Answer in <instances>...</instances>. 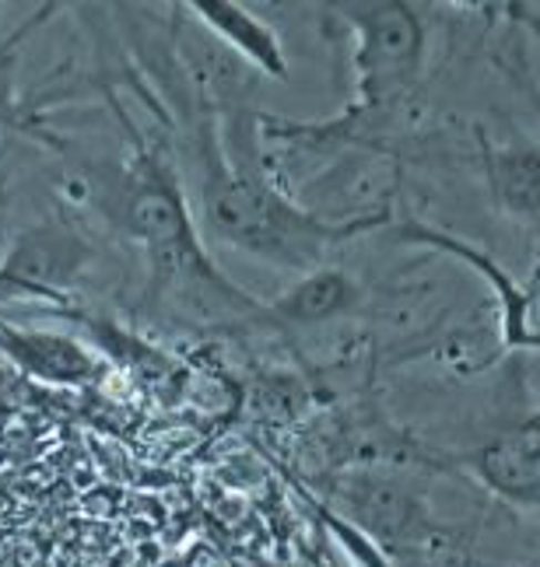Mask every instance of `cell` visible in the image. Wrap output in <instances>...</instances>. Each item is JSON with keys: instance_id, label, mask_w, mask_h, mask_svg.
Wrapping results in <instances>:
<instances>
[{"instance_id": "1", "label": "cell", "mask_w": 540, "mask_h": 567, "mask_svg": "<svg viewBox=\"0 0 540 567\" xmlns=\"http://www.w3.org/2000/svg\"><path fill=\"white\" fill-rule=\"evenodd\" d=\"M172 134L180 137L193 172H197L193 221L201 235L256 259V264L302 277L330 264V256L351 238L386 231V225L394 221V210L344 217V221L323 217L302 204L281 179L232 168L207 102Z\"/></svg>"}, {"instance_id": "2", "label": "cell", "mask_w": 540, "mask_h": 567, "mask_svg": "<svg viewBox=\"0 0 540 567\" xmlns=\"http://www.w3.org/2000/svg\"><path fill=\"white\" fill-rule=\"evenodd\" d=\"M327 515L358 533L390 567H439L463 554V533L431 508L418 470L365 466L309 480Z\"/></svg>"}, {"instance_id": "3", "label": "cell", "mask_w": 540, "mask_h": 567, "mask_svg": "<svg viewBox=\"0 0 540 567\" xmlns=\"http://www.w3.org/2000/svg\"><path fill=\"white\" fill-rule=\"evenodd\" d=\"M516 372L488 431L463 449H442L439 473L463 476L506 512L540 522V400L530 396L523 361Z\"/></svg>"}, {"instance_id": "4", "label": "cell", "mask_w": 540, "mask_h": 567, "mask_svg": "<svg viewBox=\"0 0 540 567\" xmlns=\"http://www.w3.org/2000/svg\"><path fill=\"white\" fill-rule=\"evenodd\" d=\"M386 235L397 246H418L436 256L457 259L460 267L481 277V284L495 298V330H499V351L491 354V364L506 358L540 354V249L533 259V270L520 280L516 274H509L499 256H491L488 249L473 246L470 238L428 221V217L415 210H394V221L386 225Z\"/></svg>"}, {"instance_id": "5", "label": "cell", "mask_w": 540, "mask_h": 567, "mask_svg": "<svg viewBox=\"0 0 540 567\" xmlns=\"http://www.w3.org/2000/svg\"><path fill=\"white\" fill-rule=\"evenodd\" d=\"M95 259V243L74 221L63 214L42 217L11 235L8 252L0 256V305L32 298L71 309V288Z\"/></svg>"}, {"instance_id": "6", "label": "cell", "mask_w": 540, "mask_h": 567, "mask_svg": "<svg viewBox=\"0 0 540 567\" xmlns=\"http://www.w3.org/2000/svg\"><path fill=\"white\" fill-rule=\"evenodd\" d=\"M470 165L491 210L527 231L540 249V141L527 130L495 137L485 123H470Z\"/></svg>"}, {"instance_id": "7", "label": "cell", "mask_w": 540, "mask_h": 567, "mask_svg": "<svg viewBox=\"0 0 540 567\" xmlns=\"http://www.w3.org/2000/svg\"><path fill=\"white\" fill-rule=\"evenodd\" d=\"M267 305V333L277 343H298L334 326L369 319L376 312V288H369L355 270L340 264H323L295 277L285 295Z\"/></svg>"}, {"instance_id": "8", "label": "cell", "mask_w": 540, "mask_h": 567, "mask_svg": "<svg viewBox=\"0 0 540 567\" xmlns=\"http://www.w3.org/2000/svg\"><path fill=\"white\" fill-rule=\"evenodd\" d=\"M183 8L211 39H218L232 56H240L253 74L288 81V53L271 21L243 4H232V0H193Z\"/></svg>"}, {"instance_id": "9", "label": "cell", "mask_w": 540, "mask_h": 567, "mask_svg": "<svg viewBox=\"0 0 540 567\" xmlns=\"http://www.w3.org/2000/svg\"><path fill=\"white\" fill-rule=\"evenodd\" d=\"M0 351H4L21 372L57 385H89L99 375V361L71 337L18 330L0 319Z\"/></svg>"}, {"instance_id": "10", "label": "cell", "mask_w": 540, "mask_h": 567, "mask_svg": "<svg viewBox=\"0 0 540 567\" xmlns=\"http://www.w3.org/2000/svg\"><path fill=\"white\" fill-rule=\"evenodd\" d=\"M11 50H14V39H8L4 47H0V162L11 155V147L21 137L39 141V134L47 130V123H42V102L18 95Z\"/></svg>"}, {"instance_id": "11", "label": "cell", "mask_w": 540, "mask_h": 567, "mask_svg": "<svg viewBox=\"0 0 540 567\" xmlns=\"http://www.w3.org/2000/svg\"><path fill=\"white\" fill-rule=\"evenodd\" d=\"M530 567H540V564H530Z\"/></svg>"}]
</instances>
